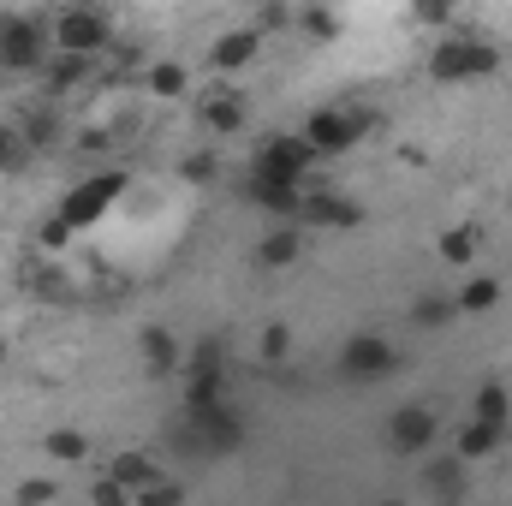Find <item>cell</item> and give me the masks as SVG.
Instances as JSON below:
<instances>
[{
    "label": "cell",
    "mask_w": 512,
    "mask_h": 506,
    "mask_svg": "<svg viewBox=\"0 0 512 506\" xmlns=\"http://www.w3.org/2000/svg\"><path fill=\"white\" fill-rule=\"evenodd\" d=\"M54 60V30L30 12H6L0 18V66L6 72H42Z\"/></svg>",
    "instance_id": "1"
},
{
    "label": "cell",
    "mask_w": 512,
    "mask_h": 506,
    "mask_svg": "<svg viewBox=\"0 0 512 506\" xmlns=\"http://www.w3.org/2000/svg\"><path fill=\"white\" fill-rule=\"evenodd\" d=\"M364 131H370V114H364V108L334 102V108H316L298 137L310 143V155H346L352 143H364Z\"/></svg>",
    "instance_id": "2"
},
{
    "label": "cell",
    "mask_w": 512,
    "mask_h": 506,
    "mask_svg": "<svg viewBox=\"0 0 512 506\" xmlns=\"http://www.w3.org/2000/svg\"><path fill=\"white\" fill-rule=\"evenodd\" d=\"M120 191H126V173H96V179H84L78 191H66V197H60L54 221H60L66 233H84V227H96V221L120 203Z\"/></svg>",
    "instance_id": "3"
},
{
    "label": "cell",
    "mask_w": 512,
    "mask_h": 506,
    "mask_svg": "<svg viewBox=\"0 0 512 506\" xmlns=\"http://www.w3.org/2000/svg\"><path fill=\"white\" fill-rule=\"evenodd\" d=\"M108 42H114V18H108L102 6H66V12L54 18V54L90 60V54H102Z\"/></svg>",
    "instance_id": "4"
},
{
    "label": "cell",
    "mask_w": 512,
    "mask_h": 506,
    "mask_svg": "<svg viewBox=\"0 0 512 506\" xmlns=\"http://www.w3.org/2000/svg\"><path fill=\"white\" fill-rule=\"evenodd\" d=\"M501 66V54L489 48V42H477V36H447L435 54H429V72L441 78V84H471V78H489Z\"/></svg>",
    "instance_id": "5"
},
{
    "label": "cell",
    "mask_w": 512,
    "mask_h": 506,
    "mask_svg": "<svg viewBox=\"0 0 512 506\" xmlns=\"http://www.w3.org/2000/svg\"><path fill=\"white\" fill-rule=\"evenodd\" d=\"M310 143L304 137H292V131H274V137H262L256 143V167L251 179H274V185H304V173H310Z\"/></svg>",
    "instance_id": "6"
},
{
    "label": "cell",
    "mask_w": 512,
    "mask_h": 506,
    "mask_svg": "<svg viewBox=\"0 0 512 506\" xmlns=\"http://www.w3.org/2000/svg\"><path fill=\"white\" fill-rule=\"evenodd\" d=\"M340 370L370 387V381H382V376L399 370V352L387 346L382 334H352V340H346V352H340Z\"/></svg>",
    "instance_id": "7"
},
{
    "label": "cell",
    "mask_w": 512,
    "mask_h": 506,
    "mask_svg": "<svg viewBox=\"0 0 512 506\" xmlns=\"http://www.w3.org/2000/svg\"><path fill=\"white\" fill-rule=\"evenodd\" d=\"M435 429H441V423H435L429 405H399V411L387 417V441H393L399 453H423V447L435 441Z\"/></svg>",
    "instance_id": "8"
},
{
    "label": "cell",
    "mask_w": 512,
    "mask_h": 506,
    "mask_svg": "<svg viewBox=\"0 0 512 506\" xmlns=\"http://www.w3.org/2000/svg\"><path fill=\"white\" fill-rule=\"evenodd\" d=\"M298 221H304V227H358V221H364V209H358V203H346V197H334V191H304Z\"/></svg>",
    "instance_id": "9"
},
{
    "label": "cell",
    "mask_w": 512,
    "mask_h": 506,
    "mask_svg": "<svg viewBox=\"0 0 512 506\" xmlns=\"http://www.w3.org/2000/svg\"><path fill=\"white\" fill-rule=\"evenodd\" d=\"M108 477L120 483V489H131V501L143 495V489H155V483H167V471L149 459V453H114V465H108Z\"/></svg>",
    "instance_id": "10"
},
{
    "label": "cell",
    "mask_w": 512,
    "mask_h": 506,
    "mask_svg": "<svg viewBox=\"0 0 512 506\" xmlns=\"http://www.w3.org/2000/svg\"><path fill=\"white\" fill-rule=\"evenodd\" d=\"M256 48H262V36L256 30H227L221 42H215V54H209V66L215 72H239V66H251Z\"/></svg>",
    "instance_id": "11"
},
{
    "label": "cell",
    "mask_w": 512,
    "mask_h": 506,
    "mask_svg": "<svg viewBox=\"0 0 512 506\" xmlns=\"http://www.w3.org/2000/svg\"><path fill=\"white\" fill-rule=\"evenodd\" d=\"M298 256H304V233H298V227H274V233L256 245V262H262V268H292Z\"/></svg>",
    "instance_id": "12"
},
{
    "label": "cell",
    "mask_w": 512,
    "mask_h": 506,
    "mask_svg": "<svg viewBox=\"0 0 512 506\" xmlns=\"http://www.w3.org/2000/svg\"><path fill=\"white\" fill-rule=\"evenodd\" d=\"M471 423H489V429H501L507 435L512 423V393L501 387V381H483V393H477V417Z\"/></svg>",
    "instance_id": "13"
},
{
    "label": "cell",
    "mask_w": 512,
    "mask_h": 506,
    "mask_svg": "<svg viewBox=\"0 0 512 506\" xmlns=\"http://www.w3.org/2000/svg\"><path fill=\"white\" fill-rule=\"evenodd\" d=\"M143 364H149L155 376H167V370L179 364V340H173L167 328H143Z\"/></svg>",
    "instance_id": "14"
},
{
    "label": "cell",
    "mask_w": 512,
    "mask_h": 506,
    "mask_svg": "<svg viewBox=\"0 0 512 506\" xmlns=\"http://www.w3.org/2000/svg\"><path fill=\"white\" fill-rule=\"evenodd\" d=\"M495 304H501V280H489V274L465 280V292H459V316H483V310H495Z\"/></svg>",
    "instance_id": "15"
},
{
    "label": "cell",
    "mask_w": 512,
    "mask_h": 506,
    "mask_svg": "<svg viewBox=\"0 0 512 506\" xmlns=\"http://www.w3.org/2000/svg\"><path fill=\"white\" fill-rule=\"evenodd\" d=\"M203 126L209 131H239L245 126V102H239V96H209V102H203Z\"/></svg>",
    "instance_id": "16"
},
{
    "label": "cell",
    "mask_w": 512,
    "mask_h": 506,
    "mask_svg": "<svg viewBox=\"0 0 512 506\" xmlns=\"http://www.w3.org/2000/svg\"><path fill=\"white\" fill-rule=\"evenodd\" d=\"M459 316V298L453 292H435V298H417V310H411V322L417 328H447Z\"/></svg>",
    "instance_id": "17"
},
{
    "label": "cell",
    "mask_w": 512,
    "mask_h": 506,
    "mask_svg": "<svg viewBox=\"0 0 512 506\" xmlns=\"http://www.w3.org/2000/svg\"><path fill=\"white\" fill-rule=\"evenodd\" d=\"M501 447V429H489V423H465V435H459V459L471 465V459H489Z\"/></svg>",
    "instance_id": "18"
},
{
    "label": "cell",
    "mask_w": 512,
    "mask_h": 506,
    "mask_svg": "<svg viewBox=\"0 0 512 506\" xmlns=\"http://www.w3.org/2000/svg\"><path fill=\"white\" fill-rule=\"evenodd\" d=\"M149 90L155 96H185V66H173V60L149 66Z\"/></svg>",
    "instance_id": "19"
},
{
    "label": "cell",
    "mask_w": 512,
    "mask_h": 506,
    "mask_svg": "<svg viewBox=\"0 0 512 506\" xmlns=\"http://www.w3.org/2000/svg\"><path fill=\"white\" fill-rule=\"evenodd\" d=\"M48 453H54V459H66V465H78V459L90 453V441H84L78 429H54V435H48Z\"/></svg>",
    "instance_id": "20"
},
{
    "label": "cell",
    "mask_w": 512,
    "mask_h": 506,
    "mask_svg": "<svg viewBox=\"0 0 512 506\" xmlns=\"http://www.w3.org/2000/svg\"><path fill=\"white\" fill-rule=\"evenodd\" d=\"M84 66H90V60H78V54H54V60H48V84H54V90H66V84H78V78H84Z\"/></svg>",
    "instance_id": "21"
},
{
    "label": "cell",
    "mask_w": 512,
    "mask_h": 506,
    "mask_svg": "<svg viewBox=\"0 0 512 506\" xmlns=\"http://www.w3.org/2000/svg\"><path fill=\"white\" fill-rule=\"evenodd\" d=\"M441 256H447V262H471V256H477V233H471V227L441 233Z\"/></svg>",
    "instance_id": "22"
},
{
    "label": "cell",
    "mask_w": 512,
    "mask_h": 506,
    "mask_svg": "<svg viewBox=\"0 0 512 506\" xmlns=\"http://www.w3.org/2000/svg\"><path fill=\"white\" fill-rule=\"evenodd\" d=\"M298 30H304V36H334V30H340V18H334V12H322V6H304V12H298Z\"/></svg>",
    "instance_id": "23"
},
{
    "label": "cell",
    "mask_w": 512,
    "mask_h": 506,
    "mask_svg": "<svg viewBox=\"0 0 512 506\" xmlns=\"http://www.w3.org/2000/svg\"><path fill=\"white\" fill-rule=\"evenodd\" d=\"M131 506H185V489H179V483L167 477V483H155V489H143V495H137Z\"/></svg>",
    "instance_id": "24"
},
{
    "label": "cell",
    "mask_w": 512,
    "mask_h": 506,
    "mask_svg": "<svg viewBox=\"0 0 512 506\" xmlns=\"http://www.w3.org/2000/svg\"><path fill=\"white\" fill-rule=\"evenodd\" d=\"M60 495L54 483H42V477H30V483H18V495H12V506H48Z\"/></svg>",
    "instance_id": "25"
},
{
    "label": "cell",
    "mask_w": 512,
    "mask_h": 506,
    "mask_svg": "<svg viewBox=\"0 0 512 506\" xmlns=\"http://www.w3.org/2000/svg\"><path fill=\"white\" fill-rule=\"evenodd\" d=\"M90 506H131V489H120L114 477H96V489H90Z\"/></svg>",
    "instance_id": "26"
},
{
    "label": "cell",
    "mask_w": 512,
    "mask_h": 506,
    "mask_svg": "<svg viewBox=\"0 0 512 506\" xmlns=\"http://www.w3.org/2000/svg\"><path fill=\"white\" fill-rule=\"evenodd\" d=\"M286 346H292V328H280V322H274V328L262 334V358H268V364H280V358H286Z\"/></svg>",
    "instance_id": "27"
},
{
    "label": "cell",
    "mask_w": 512,
    "mask_h": 506,
    "mask_svg": "<svg viewBox=\"0 0 512 506\" xmlns=\"http://www.w3.org/2000/svg\"><path fill=\"white\" fill-rule=\"evenodd\" d=\"M18 161H24V137L0 126V173H6V167H18Z\"/></svg>",
    "instance_id": "28"
},
{
    "label": "cell",
    "mask_w": 512,
    "mask_h": 506,
    "mask_svg": "<svg viewBox=\"0 0 512 506\" xmlns=\"http://www.w3.org/2000/svg\"><path fill=\"white\" fill-rule=\"evenodd\" d=\"M429 489L435 495H459V465H435L429 471Z\"/></svg>",
    "instance_id": "29"
},
{
    "label": "cell",
    "mask_w": 512,
    "mask_h": 506,
    "mask_svg": "<svg viewBox=\"0 0 512 506\" xmlns=\"http://www.w3.org/2000/svg\"><path fill=\"white\" fill-rule=\"evenodd\" d=\"M185 179H215V155H191L185 161Z\"/></svg>",
    "instance_id": "30"
},
{
    "label": "cell",
    "mask_w": 512,
    "mask_h": 506,
    "mask_svg": "<svg viewBox=\"0 0 512 506\" xmlns=\"http://www.w3.org/2000/svg\"><path fill=\"white\" fill-rule=\"evenodd\" d=\"M0 364H6V334H0Z\"/></svg>",
    "instance_id": "31"
},
{
    "label": "cell",
    "mask_w": 512,
    "mask_h": 506,
    "mask_svg": "<svg viewBox=\"0 0 512 506\" xmlns=\"http://www.w3.org/2000/svg\"><path fill=\"white\" fill-rule=\"evenodd\" d=\"M382 506H405V501H382Z\"/></svg>",
    "instance_id": "32"
}]
</instances>
